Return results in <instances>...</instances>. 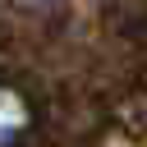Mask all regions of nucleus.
Returning <instances> with one entry per match:
<instances>
[{
    "instance_id": "nucleus-1",
    "label": "nucleus",
    "mask_w": 147,
    "mask_h": 147,
    "mask_svg": "<svg viewBox=\"0 0 147 147\" xmlns=\"http://www.w3.org/2000/svg\"><path fill=\"white\" fill-rule=\"evenodd\" d=\"M28 101L9 87V83H0V147H14L23 133H28Z\"/></svg>"
}]
</instances>
